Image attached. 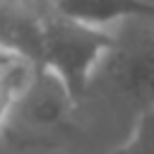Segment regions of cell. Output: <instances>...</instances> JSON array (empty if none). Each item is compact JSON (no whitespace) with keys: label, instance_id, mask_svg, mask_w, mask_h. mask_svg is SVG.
<instances>
[{"label":"cell","instance_id":"cell-4","mask_svg":"<svg viewBox=\"0 0 154 154\" xmlns=\"http://www.w3.org/2000/svg\"><path fill=\"white\" fill-rule=\"evenodd\" d=\"M43 12L24 5L22 0H0V51L29 65H38Z\"/></svg>","mask_w":154,"mask_h":154},{"label":"cell","instance_id":"cell-5","mask_svg":"<svg viewBox=\"0 0 154 154\" xmlns=\"http://www.w3.org/2000/svg\"><path fill=\"white\" fill-rule=\"evenodd\" d=\"M51 7L70 19L101 29L125 22H154V0H51Z\"/></svg>","mask_w":154,"mask_h":154},{"label":"cell","instance_id":"cell-7","mask_svg":"<svg viewBox=\"0 0 154 154\" xmlns=\"http://www.w3.org/2000/svg\"><path fill=\"white\" fill-rule=\"evenodd\" d=\"M34 67L36 65H29L24 60H14L5 70H0V130H2V123L7 118V111L14 101V96L19 94V89L24 87V82L29 79Z\"/></svg>","mask_w":154,"mask_h":154},{"label":"cell","instance_id":"cell-2","mask_svg":"<svg viewBox=\"0 0 154 154\" xmlns=\"http://www.w3.org/2000/svg\"><path fill=\"white\" fill-rule=\"evenodd\" d=\"M79 103L70 96L65 84L36 65L14 96L2 123V140L19 152L26 149H63L75 144L82 135Z\"/></svg>","mask_w":154,"mask_h":154},{"label":"cell","instance_id":"cell-1","mask_svg":"<svg viewBox=\"0 0 154 154\" xmlns=\"http://www.w3.org/2000/svg\"><path fill=\"white\" fill-rule=\"evenodd\" d=\"M91 96L101 99L108 113L125 123L123 137L135 118L154 106V22L113 26V48L89 87L87 99Z\"/></svg>","mask_w":154,"mask_h":154},{"label":"cell","instance_id":"cell-3","mask_svg":"<svg viewBox=\"0 0 154 154\" xmlns=\"http://www.w3.org/2000/svg\"><path fill=\"white\" fill-rule=\"evenodd\" d=\"M111 48L113 29H101L70 19L53 7L43 12V41L38 65L53 72L79 106L87 99L89 87Z\"/></svg>","mask_w":154,"mask_h":154},{"label":"cell","instance_id":"cell-6","mask_svg":"<svg viewBox=\"0 0 154 154\" xmlns=\"http://www.w3.org/2000/svg\"><path fill=\"white\" fill-rule=\"evenodd\" d=\"M106 154H154V106L140 113L120 144Z\"/></svg>","mask_w":154,"mask_h":154}]
</instances>
